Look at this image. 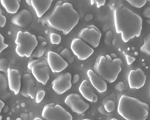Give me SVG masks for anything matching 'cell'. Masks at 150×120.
I'll return each instance as SVG.
<instances>
[{"label":"cell","mask_w":150,"mask_h":120,"mask_svg":"<svg viewBox=\"0 0 150 120\" xmlns=\"http://www.w3.org/2000/svg\"><path fill=\"white\" fill-rule=\"evenodd\" d=\"M81 120H93L90 119H82Z\"/></svg>","instance_id":"cell-41"},{"label":"cell","mask_w":150,"mask_h":120,"mask_svg":"<svg viewBox=\"0 0 150 120\" xmlns=\"http://www.w3.org/2000/svg\"><path fill=\"white\" fill-rule=\"evenodd\" d=\"M45 120H72L71 115L60 105L53 103L46 104L42 113Z\"/></svg>","instance_id":"cell-7"},{"label":"cell","mask_w":150,"mask_h":120,"mask_svg":"<svg viewBox=\"0 0 150 120\" xmlns=\"http://www.w3.org/2000/svg\"><path fill=\"white\" fill-rule=\"evenodd\" d=\"M79 90L82 96L88 101L96 102L98 100L97 95L94 93L93 86L86 80H83L80 85Z\"/></svg>","instance_id":"cell-16"},{"label":"cell","mask_w":150,"mask_h":120,"mask_svg":"<svg viewBox=\"0 0 150 120\" xmlns=\"http://www.w3.org/2000/svg\"><path fill=\"white\" fill-rule=\"evenodd\" d=\"M50 39L52 44H58L60 43L61 38L59 35L53 33L50 34Z\"/></svg>","instance_id":"cell-28"},{"label":"cell","mask_w":150,"mask_h":120,"mask_svg":"<svg viewBox=\"0 0 150 120\" xmlns=\"http://www.w3.org/2000/svg\"><path fill=\"white\" fill-rule=\"evenodd\" d=\"M8 59L5 58H2L0 59V71L7 73L8 71L7 67L8 65Z\"/></svg>","instance_id":"cell-27"},{"label":"cell","mask_w":150,"mask_h":120,"mask_svg":"<svg viewBox=\"0 0 150 120\" xmlns=\"http://www.w3.org/2000/svg\"><path fill=\"white\" fill-rule=\"evenodd\" d=\"M80 16L72 5L62 1L57 2L53 8L38 19L43 26L46 25L66 35L77 25Z\"/></svg>","instance_id":"cell-1"},{"label":"cell","mask_w":150,"mask_h":120,"mask_svg":"<svg viewBox=\"0 0 150 120\" xmlns=\"http://www.w3.org/2000/svg\"><path fill=\"white\" fill-rule=\"evenodd\" d=\"M80 79L79 75L77 74H75L73 76V83H76L79 81Z\"/></svg>","instance_id":"cell-37"},{"label":"cell","mask_w":150,"mask_h":120,"mask_svg":"<svg viewBox=\"0 0 150 120\" xmlns=\"http://www.w3.org/2000/svg\"><path fill=\"white\" fill-rule=\"evenodd\" d=\"M0 2L7 12L15 13L19 8L21 0H0Z\"/></svg>","instance_id":"cell-23"},{"label":"cell","mask_w":150,"mask_h":120,"mask_svg":"<svg viewBox=\"0 0 150 120\" xmlns=\"http://www.w3.org/2000/svg\"><path fill=\"white\" fill-rule=\"evenodd\" d=\"M6 19L5 17L1 14V10L0 9V27H3L5 24Z\"/></svg>","instance_id":"cell-34"},{"label":"cell","mask_w":150,"mask_h":120,"mask_svg":"<svg viewBox=\"0 0 150 120\" xmlns=\"http://www.w3.org/2000/svg\"><path fill=\"white\" fill-rule=\"evenodd\" d=\"M23 96L34 99L37 92V88L35 81L33 76L26 73L22 76L19 92Z\"/></svg>","instance_id":"cell-11"},{"label":"cell","mask_w":150,"mask_h":120,"mask_svg":"<svg viewBox=\"0 0 150 120\" xmlns=\"http://www.w3.org/2000/svg\"><path fill=\"white\" fill-rule=\"evenodd\" d=\"M128 80L130 88L139 89L144 85L146 76L143 71L138 68L136 70L130 71L128 76Z\"/></svg>","instance_id":"cell-14"},{"label":"cell","mask_w":150,"mask_h":120,"mask_svg":"<svg viewBox=\"0 0 150 120\" xmlns=\"http://www.w3.org/2000/svg\"><path fill=\"white\" fill-rule=\"evenodd\" d=\"M116 102V94L112 92L103 98L102 104L108 112L111 113L115 110Z\"/></svg>","instance_id":"cell-22"},{"label":"cell","mask_w":150,"mask_h":120,"mask_svg":"<svg viewBox=\"0 0 150 120\" xmlns=\"http://www.w3.org/2000/svg\"><path fill=\"white\" fill-rule=\"evenodd\" d=\"M8 82L5 76L0 73V99L3 102L9 100L12 95L7 89Z\"/></svg>","instance_id":"cell-21"},{"label":"cell","mask_w":150,"mask_h":120,"mask_svg":"<svg viewBox=\"0 0 150 120\" xmlns=\"http://www.w3.org/2000/svg\"><path fill=\"white\" fill-rule=\"evenodd\" d=\"M110 120H119L116 118H113L112 119Z\"/></svg>","instance_id":"cell-42"},{"label":"cell","mask_w":150,"mask_h":120,"mask_svg":"<svg viewBox=\"0 0 150 120\" xmlns=\"http://www.w3.org/2000/svg\"><path fill=\"white\" fill-rule=\"evenodd\" d=\"M2 118V117L1 116H0V120H1V119Z\"/></svg>","instance_id":"cell-44"},{"label":"cell","mask_w":150,"mask_h":120,"mask_svg":"<svg viewBox=\"0 0 150 120\" xmlns=\"http://www.w3.org/2000/svg\"><path fill=\"white\" fill-rule=\"evenodd\" d=\"M25 2L29 6H32L31 1L30 0H26Z\"/></svg>","instance_id":"cell-39"},{"label":"cell","mask_w":150,"mask_h":120,"mask_svg":"<svg viewBox=\"0 0 150 120\" xmlns=\"http://www.w3.org/2000/svg\"><path fill=\"white\" fill-rule=\"evenodd\" d=\"M16 52L21 57H30L38 44L35 36L28 32L19 31L15 40Z\"/></svg>","instance_id":"cell-5"},{"label":"cell","mask_w":150,"mask_h":120,"mask_svg":"<svg viewBox=\"0 0 150 120\" xmlns=\"http://www.w3.org/2000/svg\"><path fill=\"white\" fill-rule=\"evenodd\" d=\"M64 103L73 112L80 115L83 114L90 107L89 105L80 95L72 93L67 95Z\"/></svg>","instance_id":"cell-8"},{"label":"cell","mask_w":150,"mask_h":120,"mask_svg":"<svg viewBox=\"0 0 150 120\" xmlns=\"http://www.w3.org/2000/svg\"><path fill=\"white\" fill-rule=\"evenodd\" d=\"M124 87V84L122 82L117 83L115 86V89L120 92H122L123 90Z\"/></svg>","instance_id":"cell-33"},{"label":"cell","mask_w":150,"mask_h":120,"mask_svg":"<svg viewBox=\"0 0 150 120\" xmlns=\"http://www.w3.org/2000/svg\"><path fill=\"white\" fill-rule=\"evenodd\" d=\"M97 110L101 114L106 116H110L112 115L113 114V113L112 112H108L105 109L103 105H99L98 108Z\"/></svg>","instance_id":"cell-31"},{"label":"cell","mask_w":150,"mask_h":120,"mask_svg":"<svg viewBox=\"0 0 150 120\" xmlns=\"http://www.w3.org/2000/svg\"><path fill=\"white\" fill-rule=\"evenodd\" d=\"M71 48L74 54L81 61L85 60L93 52V49L79 38H75L72 40Z\"/></svg>","instance_id":"cell-10"},{"label":"cell","mask_w":150,"mask_h":120,"mask_svg":"<svg viewBox=\"0 0 150 120\" xmlns=\"http://www.w3.org/2000/svg\"><path fill=\"white\" fill-rule=\"evenodd\" d=\"M44 90H41L37 92L36 96V102L37 103H39L42 100L45 95Z\"/></svg>","instance_id":"cell-30"},{"label":"cell","mask_w":150,"mask_h":120,"mask_svg":"<svg viewBox=\"0 0 150 120\" xmlns=\"http://www.w3.org/2000/svg\"><path fill=\"white\" fill-rule=\"evenodd\" d=\"M33 120H43L39 118L36 117V118H35Z\"/></svg>","instance_id":"cell-40"},{"label":"cell","mask_w":150,"mask_h":120,"mask_svg":"<svg viewBox=\"0 0 150 120\" xmlns=\"http://www.w3.org/2000/svg\"><path fill=\"white\" fill-rule=\"evenodd\" d=\"M127 64L129 65L131 64L135 60V59L128 55L125 54Z\"/></svg>","instance_id":"cell-36"},{"label":"cell","mask_w":150,"mask_h":120,"mask_svg":"<svg viewBox=\"0 0 150 120\" xmlns=\"http://www.w3.org/2000/svg\"><path fill=\"white\" fill-rule=\"evenodd\" d=\"M4 37L1 34H0V53L4 49L7 48L8 45L7 44H5L4 41Z\"/></svg>","instance_id":"cell-32"},{"label":"cell","mask_w":150,"mask_h":120,"mask_svg":"<svg viewBox=\"0 0 150 120\" xmlns=\"http://www.w3.org/2000/svg\"><path fill=\"white\" fill-rule=\"evenodd\" d=\"M5 104L3 101L0 100V112L1 113L3 107L4 106Z\"/></svg>","instance_id":"cell-38"},{"label":"cell","mask_w":150,"mask_h":120,"mask_svg":"<svg viewBox=\"0 0 150 120\" xmlns=\"http://www.w3.org/2000/svg\"><path fill=\"white\" fill-rule=\"evenodd\" d=\"M49 66L52 72L59 73L65 69L68 64L57 53L49 51L47 54Z\"/></svg>","instance_id":"cell-13"},{"label":"cell","mask_w":150,"mask_h":120,"mask_svg":"<svg viewBox=\"0 0 150 120\" xmlns=\"http://www.w3.org/2000/svg\"><path fill=\"white\" fill-rule=\"evenodd\" d=\"M114 17L116 32L121 33L124 42L140 36L142 21L139 15L127 8L123 7L114 10Z\"/></svg>","instance_id":"cell-2"},{"label":"cell","mask_w":150,"mask_h":120,"mask_svg":"<svg viewBox=\"0 0 150 120\" xmlns=\"http://www.w3.org/2000/svg\"><path fill=\"white\" fill-rule=\"evenodd\" d=\"M144 43L140 49V51L147 56L150 55V33L145 36L143 38Z\"/></svg>","instance_id":"cell-24"},{"label":"cell","mask_w":150,"mask_h":120,"mask_svg":"<svg viewBox=\"0 0 150 120\" xmlns=\"http://www.w3.org/2000/svg\"><path fill=\"white\" fill-rule=\"evenodd\" d=\"M32 6L34 9L38 17H41L50 7L52 0H31Z\"/></svg>","instance_id":"cell-19"},{"label":"cell","mask_w":150,"mask_h":120,"mask_svg":"<svg viewBox=\"0 0 150 120\" xmlns=\"http://www.w3.org/2000/svg\"><path fill=\"white\" fill-rule=\"evenodd\" d=\"M7 74L9 88L14 92L15 95H17L20 92L21 84L18 71L16 70L8 68Z\"/></svg>","instance_id":"cell-17"},{"label":"cell","mask_w":150,"mask_h":120,"mask_svg":"<svg viewBox=\"0 0 150 120\" xmlns=\"http://www.w3.org/2000/svg\"><path fill=\"white\" fill-rule=\"evenodd\" d=\"M78 37L87 44L94 48L99 44L101 36L99 32L94 28H82L78 34Z\"/></svg>","instance_id":"cell-12"},{"label":"cell","mask_w":150,"mask_h":120,"mask_svg":"<svg viewBox=\"0 0 150 120\" xmlns=\"http://www.w3.org/2000/svg\"><path fill=\"white\" fill-rule=\"evenodd\" d=\"M71 76L68 72L58 75L51 83L52 88L57 94L61 95L67 91L71 86Z\"/></svg>","instance_id":"cell-9"},{"label":"cell","mask_w":150,"mask_h":120,"mask_svg":"<svg viewBox=\"0 0 150 120\" xmlns=\"http://www.w3.org/2000/svg\"><path fill=\"white\" fill-rule=\"evenodd\" d=\"M60 56L68 64H71L74 61L75 57L68 49H64L60 53Z\"/></svg>","instance_id":"cell-25"},{"label":"cell","mask_w":150,"mask_h":120,"mask_svg":"<svg viewBox=\"0 0 150 120\" xmlns=\"http://www.w3.org/2000/svg\"><path fill=\"white\" fill-rule=\"evenodd\" d=\"M32 20L33 17L31 13L27 9H23L12 16L11 22L16 26L26 28L28 26Z\"/></svg>","instance_id":"cell-15"},{"label":"cell","mask_w":150,"mask_h":120,"mask_svg":"<svg viewBox=\"0 0 150 120\" xmlns=\"http://www.w3.org/2000/svg\"><path fill=\"white\" fill-rule=\"evenodd\" d=\"M123 63L120 58H114L110 55H99L97 57L93 69L96 73L109 83L114 82L122 70Z\"/></svg>","instance_id":"cell-4"},{"label":"cell","mask_w":150,"mask_h":120,"mask_svg":"<svg viewBox=\"0 0 150 120\" xmlns=\"http://www.w3.org/2000/svg\"><path fill=\"white\" fill-rule=\"evenodd\" d=\"M27 67L31 71L33 75L38 82L44 85H46L50 79L51 72L47 58L42 56L37 59L30 60Z\"/></svg>","instance_id":"cell-6"},{"label":"cell","mask_w":150,"mask_h":120,"mask_svg":"<svg viewBox=\"0 0 150 120\" xmlns=\"http://www.w3.org/2000/svg\"><path fill=\"white\" fill-rule=\"evenodd\" d=\"M132 6L136 8H140L143 7L146 3V1L144 0H126Z\"/></svg>","instance_id":"cell-26"},{"label":"cell","mask_w":150,"mask_h":120,"mask_svg":"<svg viewBox=\"0 0 150 120\" xmlns=\"http://www.w3.org/2000/svg\"><path fill=\"white\" fill-rule=\"evenodd\" d=\"M37 40L38 45L30 56V60L40 58L42 56L44 53L47 44L46 39L41 36H38L37 37Z\"/></svg>","instance_id":"cell-20"},{"label":"cell","mask_w":150,"mask_h":120,"mask_svg":"<svg viewBox=\"0 0 150 120\" xmlns=\"http://www.w3.org/2000/svg\"><path fill=\"white\" fill-rule=\"evenodd\" d=\"M16 120H22L20 118H17Z\"/></svg>","instance_id":"cell-43"},{"label":"cell","mask_w":150,"mask_h":120,"mask_svg":"<svg viewBox=\"0 0 150 120\" xmlns=\"http://www.w3.org/2000/svg\"></svg>","instance_id":"cell-45"},{"label":"cell","mask_w":150,"mask_h":120,"mask_svg":"<svg viewBox=\"0 0 150 120\" xmlns=\"http://www.w3.org/2000/svg\"><path fill=\"white\" fill-rule=\"evenodd\" d=\"M113 35L111 31H109L106 33L104 38V42L106 44L110 45L113 38Z\"/></svg>","instance_id":"cell-29"},{"label":"cell","mask_w":150,"mask_h":120,"mask_svg":"<svg viewBox=\"0 0 150 120\" xmlns=\"http://www.w3.org/2000/svg\"><path fill=\"white\" fill-rule=\"evenodd\" d=\"M87 74L92 86L99 92L106 90L107 84L103 79L91 69L87 71Z\"/></svg>","instance_id":"cell-18"},{"label":"cell","mask_w":150,"mask_h":120,"mask_svg":"<svg viewBox=\"0 0 150 120\" xmlns=\"http://www.w3.org/2000/svg\"><path fill=\"white\" fill-rule=\"evenodd\" d=\"M149 109L148 104L137 98L123 94L119 99L117 111L126 120H145Z\"/></svg>","instance_id":"cell-3"},{"label":"cell","mask_w":150,"mask_h":120,"mask_svg":"<svg viewBox=\"0 0 150 120\" xmlns=\"http://www.w3.org/2000/svg\"><path fill=\"white\" fill-rule=\"evenodd\" d=\"M104 0H91V4H93L94 3L97 4V7L99 8L100 6H103L105 4V2Z\"/></svg>","instance_id":"cell-35"}]
</instances>
